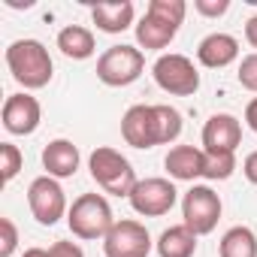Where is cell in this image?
<instances>
[{
  "instance_id": "1",
  "label": "cell",
  "mask_w": 257,
  "mask_h": 257,
  "mask_svg": "<svg viewBox=\"0 0 257 257\" xmlns=\"http://www.w3.org/2000/svg\"><path fill=\"white\" fill-rule=\"evenodd\" d=\"M7 67H10L13 79L19 85H25L28 91L46 88L52 82V70H55L49 49L40 40H16L7 49Z\"/></svg>"
},
{
  "instance_id": "2",
  "label": "cell",
  "mask_w": 257,
  "mask_h": 257,
  "mask_svg": "<svg viewBox=\"0 0 257 257\" xmlns=\"http://www.w3.org/2000/svg\"><path fill=\"white\" fill-rule=\"evenodd\" d=\"M88 170H91V179L106 191V194H115V197H131L134 188H137V173H134V164L127 161L121 152L115 149H94L91 158H88Z\"/></svg>"
},
{
  "instance_id": "3",
  "label": "cell",
  "mask_w": 257,
  "mask_h": 257,
  "mask_svg": "<svg viewBox=\"0 0 257 257\" xmlns=\"http://www.w3.org/2000/svg\"><path fill=\"white\" fill-rule=\"evenodd\" d=\"M67 224H70L73 236H79V239H106V233L115 227L112 206L103 194H82L73 200V206L67 212Z\"/></svg>"
},
{
  "instance_id": "4",
  "label": "cell",
  "mask_w": 257,
  "mask_h": 257,
  "mask_svg": "<svg viewBox=\"0 0 257 257\" xmlns=\"http://www.w3.org/2000/svg\"><path fill=\"white\" fill-rule=\"evenodd\" d=\"M146 70V55L137 46H109L97 58V79L109 88H124L134 85Z\"/></svg>"
},
{
  "instance_id": "5",
  "label": "cell",
  "mask_w": 257,
  "mask_h": 257,
  "mask_svg": "<svg viewBox=\"0 0 257 257\" xmlns=\"http://www.w3.org/2000/svg\"><path fill=\"white\" fill-rule=\"evenodd\" d=\"M152 73H155L158 88L167 91V94H173V97H191L200 88V73H197L194 61L188 55H179V52L161 55L155 61Z\"/></svg>"
},
{
  "instance_id": "6",
  "label": "cell",
  "mask_w": 257,
  "mask_h": 257,
  "mask_svg": "<svg viewBox=\"0 0 257 257\" xmlns=\"http://www.w3.org/2000/svg\"><path fill=\"white\" fill-rule=\"evenodd\" d=\"M182 218L185 227L194 230L197 236L212 233L221 221V197L206 185H194L182 200Z\"/></svg>"
},
{
  "instance_id": "7",
  "label": "cell",
  "mask_w": 257,
  "mask_h": 257,
  "mask_svg": "<svg viewBox=\"0 0 257 257\" xmlns=\"http://www.w3.org/2000/svg\"><path fill=\"white\" fill-rule=\"evenodd\" d=\"M28 206L34 212V218L43 224V227H52L58 224L70 209H67V197H64V188L58 185V179L52 176H40L31 182L28 188Z\"/></svg>"
},
{
  "instance_id": "8",
  "label": "cell",
  "mask_w": 257,
  "mask_h": 257,
  "mask_svg": "<svg viewBox=\"0 0 257 257\" xmlns=\"http://www.w3.org/2000/svg\"><path fill=\"white\" fill-rule=\"evenodd\" d=\"M103 251L106 257H149L152 236L140 221H115V227L103 239Z\"/></svg>"
},
{
  "instance_id": "9",
  "label": "cell",
  "mask_w": 257,
  "mask_h": 257,
  "mask_svg": "<svg viewBox=\"0 0 257 257\" xmlns=\"http://www.w3.org/2000/svg\"><path fill=\"white\" fill-rule=\"evenodd\" d=\"M176 197H179V191H176V185L170 179H143V182H137L134 194L127 200H131L137 215L161 218L176 206Z\"/></svg>"
},
{
  "instance_id": "10",
  "label": "cell",
  "mask_w": 257,
  "mask_h": 257,
  "mask_svg": "<svg viewBox=\"0 0 257 257\" xmlns=\"http://www.w3.org/2000/svg\"><path fill=\"white\" fill-rule=\"evenodd\" d=\"M121 137L127 146L134 149H155L161 146V134H158V115L155 106H131L121 118Z\"/></svg>"
},
{
  "instance_id": "11",
  "label": "cell",
  "mask_w": 257,
  "mask_h": 257,
  "mask_svg": "<svg viewBox=\"0 0 257 257\" xmlns=\"http://www.w3.org/2000/svg\"><path fill=\"white\" fill-rule=\"evenodd\" d=\"M242 143V124L230 112H218L203 124V152L212 155H236Z\"/></svg>"
},
{
  "instance_id": "12",
  "label": "cell",
  "mask_w": 257,
  "mask_h": 257,
  "mask_svg": "<svg viewBox=\"0 0 257 257\" xmlns=\"http://www.w3.org/2000/svg\"><path fill=\"white\" fill-rule=\"evenodd\" d=\"M43 121L40 100L31 94H10L4 103V127L13 137H31Z\"/></svg>"
},
{
  "instance_id": "13",
  "label": "cell",
  "mask_w": 257,
  "mask_h": 257,
  "mask_svg": "<svg viewBox=\"0 0 257 257\" xmlns=\"http://www.w3.org/2000/svg\"><path fill=\"white\" fill-rule=\"evenodd\" d=\"M239 58V40L230 34H209L197 46V61L209 70H224Z\"/></svg>"
},
{
  "instance_id": "14",
  "label": "cell",
  "mask_w": 257,
  "mask_h": 257,
  "mask_svg": "<svg viewBox=\"0 0 257 257\" xmlns=\"http://www.w3.org/2000/svg\"><path fill=\"white\" fill-rule=\"evenodd\" d=\"M43 167L52 179H70L79 170V149L70 140H52L43 149Z\"/></svg>"
},
{
  "instance_id": "15",
  "label": "cell",
  "mask_w": 257,
  "mask_h": 257,
  "mask_svg": "<svg viewBox=\"0 0 257 257\" xmlns=\"http://www.w3.org/2000/svg\"><path fill=\"white\" fill-rule=\"evenodd\" d=\"M91 19L97 31L103 34H121L134 25V4L131 0H109V4H94Z\"/></svg>"
},
{
  "instance_id": "16",
  "label": "cell",
  "mask_w": 257,
  "mask_h": 257,
  "mask_svg": "<svg viewBox=\"0 0 257 257\" xmlns=\"http://www.w3.org/2000/svg\"><path fill=\"white\" fill-rule=\"evenodd\" d=\"M203 161H206V152H203V149L176 146V149H170L164 167H167V173H170L176 182H194V179L203 176Z\"/></svg>"
},
{
  "instance_id": "17",
  "label": "cell",
  "mask_w": 257,
  "mask_h": 257,
  "mask_svg": "<svg viewBox=\"0 0 257 257\" xmlns=\"http://www.w3.org/2000/svg\"><path fill=\"white\" fill-rule=\"evenodd\" d=\"M176 34H179V28L170 25V22H164V19L155 16V13H146V16L140 19V25H137V43H140L146 52L167 49V46L176 40Z\"/></svg>"
},
{
  "instance_id": "18",
  "label": "cell",
  "mask_w": 257,
  "mask_h": 257,
  "mask_svg": "<svg viewBox=\"0 0 257 257\" xmlns=\"http://www.w3.org/2000/svg\"><path fill=\"white\" fill-rule=\"evenodd\" d=\"M155 245H158L161 257H194V251H197V233L188 230L185 224H176V227H167Z\"/></svg>"
},
{
  "instance_id": "19",
  "label": "cell",
  "mask_w": 257,
  "mask_h": 257,
  "mask_svg": "<svg viewBox=\"0 0 257 257\" xmlns=\"http://www.w3.org/2000/svg\"><path fill=\"white\" fill-rule=\"evenodd\" d=\"M58 49L67 55V58H73V61H85V58H91L94 55V34L88 31V28H82V25H67L61 34H58Z\"/></svg>"
},
{
  "instance_id": "20",
  "label": "cell",
  "mask_w": 257,
  "mask_h": 257,
  "mask_svg": "<svg viewBox=\"0 0 257 257\" xmlns=\"http://www.w3.org/2000/svg\"><path fill=\"white\" fill-rule=\"evenodd\" d=\"M221 257H257V236L248 227H230L218 245Z\"/></svg>"
},
{
  "instance_id": "21",
  "label": "cell",
  "mask_w": 257,
  "mask_h": 257,
  "mask_svg": "<svg viewBox=\"0 0 257 257\" xmlns=\"http://www.w3.org/2000/svg\"><path fill=\"white\" fill-rule=\"evenodd\" d=\"M155 115H158V134H161V146H170V143H176V140L182 137V115H179V109L158 103V106H155Z\"/></svg>"
},
{
  "instance_id": "22",
  "label": "cell",
  "mask_w": 257,
  "mask_h": 257,
  "mask_svg": "<svg viewBox=\"0 0 257 257\" xmlns=\"http://www.w3.org/2000/svg\"><path fill=\"white\" fill-rule=\"evenodd\" d=\"M236 170V155H212L206 152V161H203V179H212V182H224L230 179Z\"/></svg>"
},
{
  "instance_id": "23",
  "label": "cell",
  "mask_w": 257,
  "mask_h": 257,
  "mask_svg": "<svg viewBox=\"0 0 257 257\" xmlns=\"http://www.w3.org/2000/svg\"><path fill=\"white\" fill-rule=\"evenodd\" d=\"M22 164H25V158H22L19 146L0 143V179H4V185H10V182L22 173Z\"/></svg>"
},
{
  "instance_id": "24",
  "label": "cell",
  "mask_w": 257,
  "mask_h": 257,
  "mask_svg": "<svg viewBox=\"0 0 257 257\" xmlns=\"http://www.w3.org/2000/svg\"><path fill=\"white\" fill-rule=\"evenodd\" d=\"M146 13H155V16H161L164 22H170V25H176V28H179V25L185 22L188 4H185V0H152Z\"/></svg>"
},
{
  "instance_id": "25",
  "label": "cell",
  "mask_w": 257,
  "mask_h": 257,
  "mask_svg": "<svg viewBox=\"0 0 257 257\" xmlns=\"http://www.w3.org/2000/svg\"><path fill=\"white\" fill-rule=\"evenodd\" d=\"M236 79H239V85H242V88H248V91H254V94H257V52H251V55H245V58H242Z\"/></svg>"
},
{
  "instance_id": "26",
  "label": "cell",
  "mask_w": 257,
  "mask_h": 257,
  "mask_svg": "<svg viewBox=\"0 0 257 257\" xmlns=\"http://www.w3.org/2000/svg\"><path fill=\"white\" fill-rule=\"evenodd\" d=\"M19 245V230L10 218H0V257H13Z\"/></svg>"
},
{
  "instance_id": "27",
  "label": "cell",
  "mask_w": 257,
  "mask_h": 257,
  "mask_svg": "<svg viewBox=\"0 0 257 257\" xmlns=\"http://www.w3.org/2000/svg\"><path fill=\"white\" fill-rule=\"evenodd\" d=\"M194 10L206 19H218L230 10V0H194Z\"/></svg>"
},
{
  "instance_id": "28",
  "label": "cell",
  "mask_w": 257,
  "mask_h": 257,
  "mask_svg": "<svg viewBox=\"0 0 257 257\" xmlns=\"http://www.w3.org/2000/svg\"><path fill=\"white\" fill-rule=\"evenodd\" d=\"M49 257H85V251L76 242H55L49 248Z\"/></svg>"
},
{
  "instance_id": "29",
  "label": "cell",
  "mask_w": 257,
  "mask_h": 257,
  "mask_svg": "<svg viewBox=\"0 0 257 257\" xmlns=\"http://www.w3.org/2000/svg\"><path fill=\"white\" fill-rule=\"evenodd\" d=\"M242 173H245V179H248L251 185H257V152H251V155L245 158V164H242Z\"/></svg>"
},
{
  "instance_id": "30",
  "label": "cell",
  "mask_w": 257,
  "mask_h": 257,
  "mask_svg": "<svg viewBox=\"0 0 257 257\" xmlns=\"http://www.w3.org/2000/svg\"><path fill=\"white\" fill-rule=\"evenodd\" d=\"M245 121H248V127H251V131L257 134V97L245 106Z\"/></svg>"
},
{
  "instance_id": "31",
  "label": "cell",
  "mask_w": 257,
  "mask_h": 257,
  "mask_svg": "<svg viewBox=\"0 0 257 257\" xmlns=\"http://www.w3.org/2000/svg\"><path fill=\"white\" fill-rule=\"evenodd\" d=\"M245 40L257 49V16H251V19L245 22Z\"/></svg>"
},
{
  "instance_id": "32",
  "label": "cell",
  "mask_w": 257,
  "mask_h": 257,
  "mask_svg": "<svg viewBox=\"0 0 257 257\" xmlns=\"http://www.w3.org/2000/svg\"><path fill=\"white\" fill-rule=\"evenodd\" d=\"M22 257H49V251H46V248H28Z\"/></svg>"
}]
</instances>
